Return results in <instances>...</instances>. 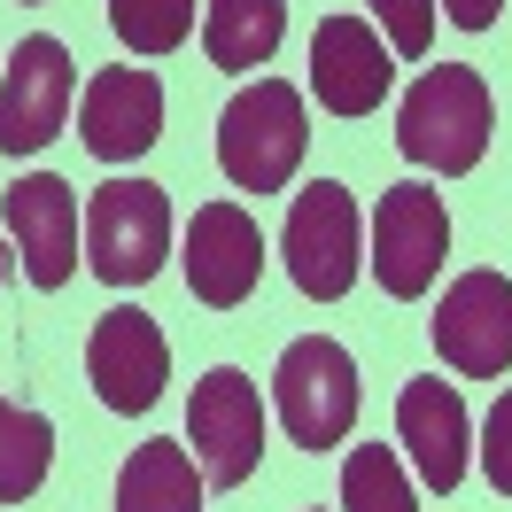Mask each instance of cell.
<instances>
[{
    "label": "cell",
    "mask_w": 512,
    "mask_h": 512,
    "mask_svg": "<svg viewBox=\"0 0 512 512\" xmlns=\"http://www.w3.org/2000/svg\"><path fill=\"white\" fill-rule=\"evenodd\" d=\"M489 132H497V109H489L481 70H466V63L427 70L404 94V109H396V148L419 171H443V179H458V171H474L489 156Z\"/></svg>",
    "instance_id": "obj_1"
},
{
    "label": "cell",
    "mask_w": 512,
    "mask_h": 512,
    "mask_svg": "<svg viewBox=\"0 0 512 512\" xmlns=\"http://www.w3.org/2000/svg\"><path fill=\"white\" fill-rule=\"evenodd\" d=\"M311 148V117H303V94L288 78H256L225 101L218 117V171L241 194H280L295 179V163Z\"/></svg>",
    "instance_id": "obj_2"
},
{
    "label": "cell",
    "mask_w": 512,
    "mask_h": 512,
    "mask_svg": "<svg viewBox=\"0 0 512 512\" xmlns=\"http://www.w3.org/2000/svg\"><path fill=\"white\" fill-rule=\"evenodd\" d=\"M171 256V202L156 179H109L86 194V264L109 288H148Z\"/></svg>",
    "instance_id": "obj_3"
},
{
    "label": "cell",
    "mask_w": 512,
    "mask_h": 512,
    "mask_svg": "<svg viewBox=\"0 0 512 512\" xmlns=\"http://www.w3.org/2000/svg\"><path fill=\"white\" fill-rule=\"evenodd\" d=\"M357 194L342 179H311V187L295 194L288 210V233H280V249H288V280L311 303H342L357 288V272H365V256H357Z\"/></svg>",
    "instance_id": "obj_4"
},
{
    "label": "cell",
    "mask_w": 512,
    "mask_h": 512,
    "mask_svg": "<svg viewBox=\"0 0 512 512\" xmlns=\"http://www.w3.org/2000/svg\"><path fill=\"white\" fill-rule=\"evenodd\" d=\"M272 404H280V427L303 450H334L357 427V357L326 334L288 342L280 373H272Z\"/></svg>",
    "instance_id": "obj_5"
},
{
    "label": "cell",
    "mask_w": 512,
    "mask_h": 512,
    "mask_svg": "<svg viewBox=\"0 0 512 512\" xmlns=\"http://www.w3.org/2000/svg\"><path fill=\"white\" fill-rule=\"evenodd\" d=\"M187 443H194V466L202 481L218 489H241L264 458V396L241 365H218L194 381V404H187Z\"/></svg>",
    "instance_id": "obj_6"
},
{
    "label": "cell",
    "mask_w": 512,
    "mask_h": 512,
    "mask_svg": "<svg viewBox=\"0 0 512 512\" xmlns=\"http://www.w3.org/2000/svg\"><path fill=\"white\" fill-rule=\"evenodd\" d=\"M450 256V210L435 187H404L381 194V210H373V272H381V288L396 303H419V295L435 288V272H443Z\"/></svg>",
    "instance_id": "obj_7"
},
{
    "label": "cell",
    "mask_w": 512,
    "mask_h": 512,
    "mask_svg": "<svg viewBox=\"0 0 512 512\" xmlns=\"http://www.w3.org/2000/svg\"><path fill=\"white\" fill-rule=\"evenodd\" d=\"M70 125V47L55 32H32L8 47L0 70V156H39Z\"/></svg>",
    "instance_id": "obj_8"
},
{
    "label": "cell",
    "mask_w": 512,
    "mask_h": 512,
    "mask_svg": "<svg viewBox=\"0 0 512 512\" xmlns=\"http://www.w3.org/2000/svg\"><path fill=\"white\" fill-rule=\"evenodd\" d=\"M435 350L466 381H497L505 373L512 365V280L505 272L450 280V295L435 303Z\"/></svg>",
    "instance_id": "obj_9"
},
{
    "label": "cell",
    "mask_w": 512,
    "mask_h": 512,
    "mask_svg": "<svg viewBox=\"0 0 512 512\" xmlns=\"http://www.w3.org/2000/svg\"><path fill=\"white\" fill-rule=\"evenodd\" d=\"M86 373H94L101 404L132 419V412H148V404L163 396V381H171V342H163V326L148 319V311L117 303V311H101V319H94Z\"/></svg>",
    "instance_id": "obj_10"
},
{
    "label": "cell",
    "mask_w": 512,
    "mask_h": 512,
    "mask_svg": "<svg viewBox=\"0 0 512 512\" xmlns=\"http://www.w3.org/2000/svg\"><path fill=\"white\" fill-rule=\"evenodd\" d=\"M0 218H8V241L24 256L32 288H70L78 272V241H86V218H78V194L55 171H32L0 194Z\"/></svg>",
    "instance_id": "obj_11"
},
{
    "label": "cell",
    "mask_w": 512,
    "mask_h": 512,
    "mask_svg": "<svg viewBox=\"0 0 512 512\" xmlns=\"http://www.w3.org/2000/svg\"><path fill=\"white\" fill-rule=\"evenodd\" d=\"M187 288L194 303H210V311H241L264 280V233L241 202H202L187 225Z\"/></svg>",
    "instance_id": "obj_12"
},
{
    "label": "cell",
    "mask_w": 512,
    "mask_h": 512,
    "mask_svg": "<svg viewBox=\"0 0 512 512\" xmlns=\"http://www.w3.org/2000/svg\"><path fill=\"white\" fill-rule=\"evenodd\" d=\"M396 86V55L381 47V32L365 16H326L311 32V94L334 117H373Z\"/></svg>",
    "instance_id": "obj_13"
},
{
    "label": "cell",
    "mask_w": 512,
    "mask_h": 512,
    "mask_svg": "<svg viewBox=\"0 0 512 512\" xmlns=\"http://www.w3.org/2000/svg\"><path fill=\"white\" fill-rule=\"evenodd\" d=\"M78 140L101 163H132L163 140V86L156 70H101L78 94Z\"/></svg>",
    "instance_id": "obj_14"
},
{
    "label": "cell",
    "mask_w": 512,
    "mask_h": 512,
    "mask_svg": "<svg viewBox=\"0 0 512 512\" xmlns=\"http://www.w3.org/2000/svg\"><path fill=\"white\" fill-rule=\"evenodd\" d=\"M396 435H404L419 481H427L435 497H450V489L466 481L474 427H466V396H458L450 381H412L404 388V396H396Z\"/></svg>",
    "instance_id": "obj_15"
},
{
    "label": "cell",
    "mask_w": 512,
    "mask_h": 512,
    "mask_svg": "<svg viewBox=\"0 0 512 512\" xmlns=\"http://www.w3.org/2000/svg\"><path fill=\"white\" fill-rule=\"evenodd\" d=\"M288 39V0H210L202 8V47L218 70H264Z\"/></svg>",
    "instance_id": "obj_16"
},
{
    "label": "cell",
    "mask_w": 512,
    "mask_h": 512,
    "mask_svg": "<svg viewBox=\"0 0 512 512\" xmlns=\"http://www.w3.org/2000/svg\"><path fill=\"white\" fill-rule=\"evenodd\" d=\"M117 512H202V481H194L187 443H140L117 474Z\"/></svg>",
    "instance_id": "obj_17"
},
{
    "label": "cell",
    "mask_w": 512,
    "mask_h": 512,
    "mask_svg": "<svg viewBox=\"0 0 512 512\" xmlns=\"http://www.w3.org/2000/svg\"><path fill=\"white\" fill-rule=\"evenodd\" d=\"M47 466H55V427H47L32 404H8V396H0V505L39 497Z\"/></svg>",
    "instance_id": "obj_18"
},
{
    "label": "cell",
    "mask_w": 512,
    "mask_h": 512,
    "mask_svg": "<svg viewBox=\"0 0 512 512\" xmlns=\"http://www.w3.org/2000/svg\"><path fill=\"white\" fill-rule=\"evenodd\" d=\"M342 512H419L412 481H404V458L388 443L350 450V466H342Z\"/></svg>",
    "instance_id": "obj_19"
},
{
    "label": "cell",
    "mask_w": 512,
    "mask_h": 512,
    "mask_svg": "<svg viewBox=\"0 0 512 512\" xmlns=\"http://www.w3.org/2000/svg\"><path fill=\"white\" fill-rule=\"evenodd\" d=\"M109 32L132 55H171L194 32V0H109Z\"/></svg>",
    "instance_id": "obj_20"
},
{
    "label": "cell",
    "mask_w": 512,
    "mask_h": 512,
    "mask_svg": "<svg viewBox=\"0 0 512 512\" xmlns=\"http://www.w3.org/2000/svg\"><path fill=\"white\" fill-rule=\"evenodd\" d=\"M365 8L381 16V32H388V55L419 63V55L435 47V0H365Z\"/></svg>",
    "instance_id": "obj_21"
},
{
    "label": "cell",
    "mask_w": 512,
    "mask_h": 512,
    "mask_svg": "<svg viewBox=\"0 0 512 512\" xmlns=\"http://www.w3.org/2000/svg\"><path fill=\"white\" fill-rule=\"evenodd\" d=\"M481 474H489L497 497H512V388L497 396V412H489V427H481Z\"/></svg>",
    "instance_id": "obj_22"
},
{
    "label": "cell",
    "mask_w": 512,
    "mask_h": 512,
    "mask_svg": "<svg viewBox=\"0 0 512 512\" xmlns=\"http://www.w3.org/2000/svg\"><path fill=\"white\" fill-rule=\"evenodd\" d=\"M443 16L458 24V32H489V24L505 16V0H443Z\"/></svg>",
    "instance_id": "obj_23"
},
{
    "label": "cell",
    "mask_w": 512,
    "mask_h": 512,
    "mask_svg": "<svg viewBox=\"0 0 512 512\" xmlns=\"http://www.w3.org/2000/svg\"><path fill=\"white\" fill-rule=\"evenodd\" d=\"M0 288H8V241H0Z\"/></svg>",
    "instance_id": "obj_24"
}]
</instances>
